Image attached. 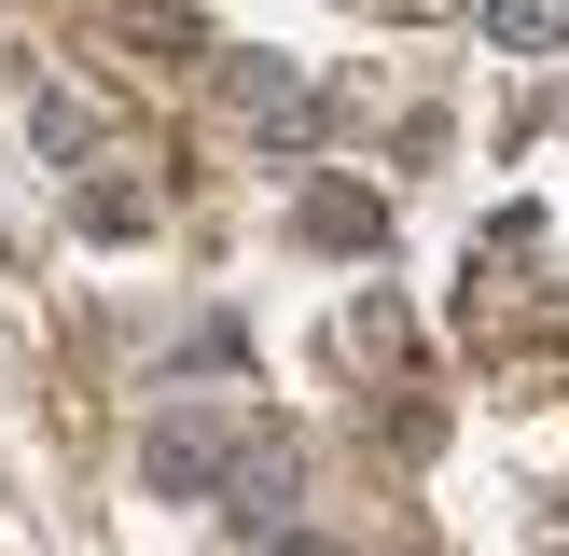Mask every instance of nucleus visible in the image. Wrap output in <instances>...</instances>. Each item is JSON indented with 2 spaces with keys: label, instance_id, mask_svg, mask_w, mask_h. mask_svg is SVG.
<instances>
[{
  "label": "nucleus",
  "instance_id": "nucleus-1",
  "mask_svg": "<svg viewBox=\"0 0 569 556\" xmlns=\"http://www.w3.org/2000/svg\"><path fill=\"white\" fill-rule=\"evenodd\" d=\"M139 473H153V500H209L222 473H250V417H222V404H181V417H153Z\"/></svg>",
  "mask_w": 569,
  "mask_h": 556
},
{
  "label": "nucleus",
  "instance_id": "nucleus-2",
  "mask_svg": "<svg viewBox=\"0 0 569 556\" xmlns=\"http://www.w3.org/2000/svg\"><path fill=\"white\" fill-rule=\"evenodd\" d=\"M237 111H250V126H278V139H320V98H306L278 56H250V70H237Z\"/></svg>",
  "mask_w": 569,
  "mask_h": 556
},
{
  "label": "nucleus",
  "instance_id": "nucleus-3",
  "mask_svg": "<svg viewBox=\"0 0 569 556\" xmlns=\"http://www.w3.org/2000/svg\"><path fill=\"white\" fill-rule=\"evenodd\" d=\"M487 42H515V56H556V42H569V0H487Z\"/></svg>",
  "mask_w": 569,
  "mask_h": 556
},
{
  "label": "nucleus",
  "instance_id": "nucleus-4",
  "mask_svg": "<svg viewBox=\"0 0 569 556\" xmlns=\"http://www.w3.org/2000/svg\"><path fill=\"white\" fill-rule=\"evenodd\" d=\"M306 237H333V250H348V237H376V195H348V181H333L320 209H306Z\"/></svg>",
  "mask_w": 569,
  "mask_h": 556
},
{
  "label": "nucleus",
  "instance_id": "nucleus-5",
  "mask_svg": "<svg viewBox=\"0 0 569 556\" xmlns=\"http://www.w3.org/2000/svg\"><path fill=\"white\" fill-rule=\"evenodd\" d=\"M278 556H333V543H278Z\"/></svg>",
  "mask_w": 569,
  "mask_h": 556
}]
</instances>
